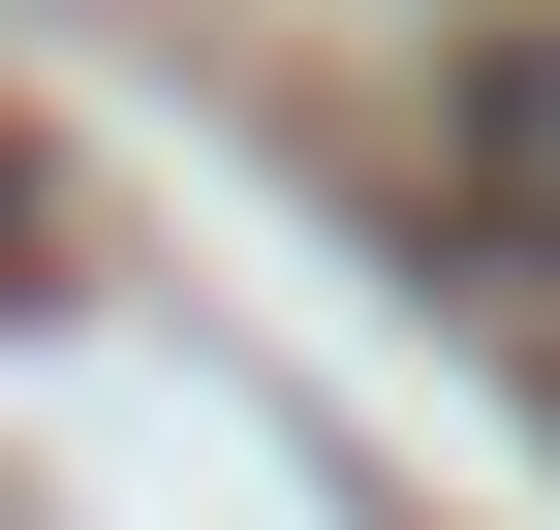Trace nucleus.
<instances>
[{"label":"nucleus","instance_id":"1","mask_svg":"<svg viewBox=\"0 0 560 530\" xmlns=\"http://www.w3.org/2000/svg\"><path fill=\"white\" fill-rule=\"evenodd\" d=\"M436 187H467L499 250H560V32H467V62H436Z\"/></svg>","mask_w":560,"mask_h":530}]
</instances>
